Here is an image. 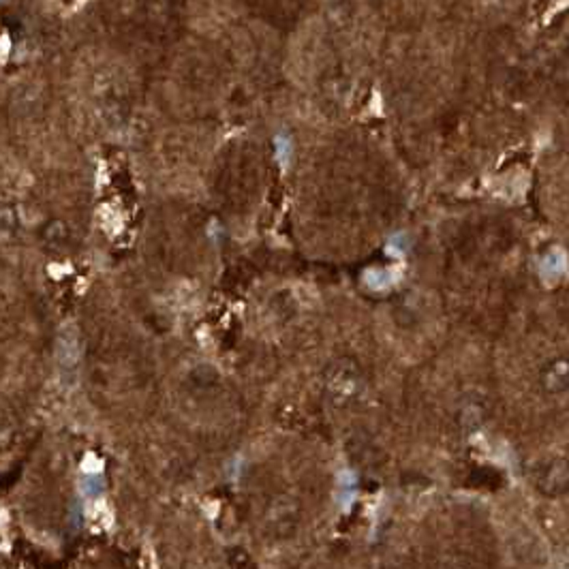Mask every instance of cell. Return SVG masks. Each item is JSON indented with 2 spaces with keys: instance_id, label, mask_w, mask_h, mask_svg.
Segmentation results:
<instances>
[{
  "instance_id": "obj_1",
  "label": "cell",
  "mask_w": 569,
  "mask_h": 569,
  "mask_svg": "<svg viewBox=\"0 0 569 569\" xmlns=\"http://www.w3.org/2000/svg\"><path fill=\"white\" fill-rule=\"evenodd\" d=\"M565 270H567V259L561 251L546 255V259L542 261V276L548 278V280L550 278L557 280L561 274H565Z\"/></svg>"
},
{
  "instance_id": "obj_2",
  "label": "cell",
  "mask_w": 569,
  "mask_h": 569,
  "mask_svg": "<svg viewBox=\"0 0 569 569\" xmlns=\"http://www.w3.org/2000/svg\"><path fill=\"white\" fill-rule=\"evenodd\" d=\"M274 146H276V158H278V163H280L282 167H287L289 161H291V150H293L291 139H289L287 135H276Z\"/></svg>"
}]
</instances>
